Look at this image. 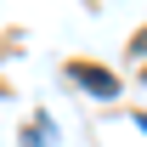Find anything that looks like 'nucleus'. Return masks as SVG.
<instances>
[{"label": "nucleus", "instance_id": "obj_1", "mask_svg": "<svg viewBox=\"0 0 147 147\" xmlns=\"http://www.w3.org/2000/svg\"><path fill=\"white\" fill-rule=\"evenodd\" d=\"M68 74H74V79H79L91 96H113V91H119V79H113L108 68H91V62H68Z\"/></svg>", "mask_w": 147, "mask_h": 147}, {"label": "nucleus", "instance_id": "obj_2", "mask_svg": "<svg viewBox=\"0 0 147 147\" xmlns=\"http://www.w3.org/2000/svg\"><path fill=\"white\" fill-rule=\"evenodd\" d=\"M130 51H136V57L147 51V28H142V34H136V40H130Z\"/></svg>", "mask_w": 147, "mask_h": 147}]
</instances>
